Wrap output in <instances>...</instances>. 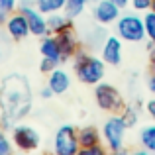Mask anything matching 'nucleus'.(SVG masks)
Returning a JSON list of instances; mask_svg holds the SVG:
<instances>
[{"label": "nucleus", "instance_id": "obj_21", "mask_svg": "<svg viewBox=\"0 0 155 155\" xmlns=\"http://www.w3.org/2000/svg\"><path fill=\"white\" fill-rule=\"evenodd\" d=\"M143 22H145V31H147V39L155 41V10H147L143 14Z\"/></svg>", "mask_w": 155, "mask_h": 155}, {"label": "nucleus", "instance_id": "obj_34", "mask_svg": "<svg viewBox=\"0 0 155 155\" xmlns=\"http://www.w3.org/2000/svg\"><path fill=\"white\" fill-rule=\"evenodd\" d=\"M0 96H2V83H0Z\"/></svg>", "mask_w": 155, "mask_h": 155}, {"label": "nucleus", "instance_id": "obj_24", "mask_svg": "<svg viewBox=\"0 0 155 155\" xmlns=\"http://www.w3.org/2000/svg\"><path fill=\"white\" fill-rule=\"evenodd\" d=\"M106 153V145L104 143H96L92 147H87V149H81L79 155H104Z\"/></svg>", "mask_w": 155, "mask_h": 155}, {"label": "nucleus", "instance_id": "obj_30", "mask_svg": "<svg viewBox=\"0 0 155 155\" xmlns=\"http://www.w3.org/2000/svg\"><path fill=\"white\" fill-rule=\"evenodd\" d=\"M39 96H41V98H51V96H55V92H53L49 87H43L41 91H39Z\"/></svg>", "mask_w": 155, "mask_h": 155}, {"label": "nucleus", "instance_id": "obj_19", "mask_svg": "<svg viewBox=\"0 0 155 155\" xmlns=\"http://www.w3.org/2000/svg\"><path fill=\"white\" fill-rule=\"evenodd\" d=\"M67 0H35V6L43 14H53V12H63Z\"/></svg>", "mask_w": 155, "mask_h": 155}, {"label": "nucleus", "instance_id": "obj_9", "mask_svg": "<svg viewBox=\"0 0 155 155\" xmlns=\"http://www.w3.org/2000/svg\"><path fill=\"white\" fill-rule=\"evenodd\" d=\"M92 16L100 26H110L116 24V20L122 16V8L114 0H98L96 4H92Z\"/></svg>", "mask_w": 155, "mask_h": 155}, {"label": "nucleus", "instance_id": "obj_37", "mask_svg": "<svg viewBox=\"0 0 155 155\" xmlns=\"http://www.w3.org/2000/svg\"><path fill=\"white\" fill-rule=\"evenodd\" d=\"M0 59H2V47H0Z\"/></svg>", "mask_w": 155, "mask_h": 155}, {"label": "nucleus", "instance_id": "obj_10", "mask_svg": "<svg viewBox=\"0 0 155 155\" xmlns=\"http://www.w3.org/2000/svg\"><path fill=\"white\" fill-rule=\"evenodd\" d=\"M18 10H22L24 14H26L28 24H30V30H31V35H35V38H43V35L49 34L45 14H43L35 4H30V6H20Z\"/></svg>", "mask_w": 155, "mask_h": 155}, {"label": "nucleus", "instance_id": "obj_13", "mask_svg": "<svg viewBox=\"0 0 155 155\" xmlns=\"http://www.w3.org/2000/svg\"><path fill=\"white\" fill-rule=\"evenodd\" d=\"M57 39H59V47H61V59L65 61H71L73 57H75V53L79 51V39H77L75 31L69 30V31H63V34L57 35Z\"/></svg>", "mask_w": 155, "mask_h": 155}, {"label": "nucleus", "instance_id": "obj_31", "mask_svg": "<svg viewBox=\"0 0 155 155\" xmlns=\"http://www.w3.org/2000/svg\"><path fill=\"white\" fill-rule=\"evenodd\" d=\"M114 2H116V4H118L120 8H126V6H128L130 2H132V0H114Z\"/></svg>", "mask_w": 155, "mask_h": 155}, {"label": "nucleus", "instance_id": "obj_4", "mask_svg": "<svg viewBox=\"0 0 155 155\" xmlns=\"http://www.w3.org/2000/svg\"><path fill=\"white\" fill-rule=\"evenodd\" d=\"M116 35H120L122 41L128 43H140L147 38V31H145V22L143 16L137 14H122L116 20Z\"/></svg>", "mask_w": 155, "mask_h": 155}, {"label": "nucleus", "instance_id": "obj_7", "mask_svg": "<svg viewBox=\"0 0 155 155\" xmlns=\"http://www.w3.org/2000/svg\"><path fill=\"white\" fill-rule=\"evenodd\" d=\"M12 141H14V147L20 149V151H38L39 145H41V136L38 134V130L31 128L28 124H18L12 128L10 132Z\"/></svg>", "mask_w": 155, "mask_h": 155}, {"label": "nucleus", "instance_id": "obj_27", "mask_svg": "<svg viewBox=\"0 0 155 155\" xmlns=\"http://www.w3.org/2000/svg\"><path fill=\"white\" fill-rule=\"evenodd\" d=\"M147 59H149L151 69H155V41H149V45H147Z\"/></svg>", "mask_w": 155, "mask_h": 155}, {"label": "nucleus", "instance_id": "obj_15", "mask_svg": "<svg viewBox=\"0 0 155 155\" xmlns=\"http://www.w3.org/2000/svg\"><path fill=\"white\" fill-rule=\"evenodd\" d=\"M39 53H41V57H49V59H55L57 63H63V59H61L59 39H57L55 34H47V35H43V38H41Z\"/></svg>", "mask_w": 155, "mask_h": 155}, {"label": "nucleus", "instance_id": "obj_1", "mask_svg": "<svg viewBox=\"0 0 155 155\" xmlns=\"http://www.w3.org/2000/svg\"><path fill=\"white\" fill-rule=\"evenodd\" d=\"M0 108L4 116L10 120L20 122L30 114L31 108V91L30 83L22 75H10L2 83V96H0Z\"/></svg>", "mask_w": 155, "mask_h": 155}, {"label": "nucleus", "instance_id": "obj_3", "mask_svg": "<svg viewBox=\"0 0 155 155\" xmlns=\"http://www.w3.org/2000/svg\"><path fill=\"white\" fill-rule=\"evenodd\" d=\"M126 132H128V124H126L122 114H110V118L102 124L100 134H102V143L106 149L112 153H122L126 145Z\"/></svg>", "mask_w": 155, "mask_h": 155}, {"label": "nucleus", "instance_id": "obj_14", "mask_svg": "<svg viewBox=\"0 0 155 155\" xmlns=\"http://www.w3.org/2000/svg\"><path fill=\"white\" fill-rule=\"evenodd\" d=\"M47 28H49V34H63V31H69V30H75L73 26V18H69L67 14H61V12H53V14L47 16Z\"/></svg>", "mask_w": 155, "mask_h": 155}, {"label": "nucleus", "instance_id": "obj_8", "mask_svg": "<svg viewBox=\"0 0 155 155\" xmlns=\"http://www.w3.org/2000/svg\"><path fill=\"white\" fill-rule=\"evenodd\" d=\"M4 28H6L8 38L14 39V41H22V39L28 38V35H31V30H30V24H28V18H26V14H24L22 10L12 12V14L8 16Z\"/></svg>", "mask_w": 155, "mask_h": 155}, {"label": "nucleus", "instance_id": "obj_11", "mask_svg": "<svg viewBox=\"0 0 155 155\" xmlns=\"http://www.w3.org/2000/svg\"><path fill=\"white\" fill-rule=\"evenodd\" d=\"M122 51H124V45H122V38L120 35H106L102 47H100V57L106 61V65H116L122 63Z\"/></svg>", "mask_w": 155, "mask_h": 155}, {"label": "nucleus", "instance_id": "obj_36", "mask_svg": "<svg viewBox=\"0 0 155 155\" xmlns=\"http://www.w3.org/2000/svg\"><path fill=\"white\" fill-rule=\"evenodd\" d=\"M96 2H98V0H91V4H96Z\"/></svg>", "mask_w": 155, "mask_h": 155}, {"label": "nucleus", "instance_id": "obj_12", "mask_svg": "<svg viewBox=\"0 0 155 155\" xmlns=\"http://www.w3.org/2000/svg\"><path fill=\"white\" fill-rule=\"evenodd\" d=\"M47 87H49L55 94H65V92L71 88V75H69L63 67H55L49 75H47Z\"/></svg>", "mask_w": 155, "mask_h": 155}, {"label": "nucleus", "instance_id": "obj_6", "mask_svg": "<svg viewBox=\"0 0 155 155\" xmlns=\"http://www.w3.org/2000/svg\"><path fill=\"white\" fill-rule=\"evenodd\" d=\"M53 151L57 155H79V130L71 124H63L53 137Z\"/></svg>", "mask_w": 155, "mask_h": 155}, {"label": "nucleus", "instance_id": "obj_17", "mask_svg": "<svg viewBox=\"0 0 155 155\" xmlns=\"http://www.w3.org/2000/svg\"><path fill=\"white\" fill-rule=\"evenodd\" d=\"M140 145L143 147V151H149V153H155V122L153 124H147L140 130Z\"/></svg>", "mask_w": 155, "mask_h": 155}, {"label": "nucleus", "instance_id": "obj_18", "mask_svg": "<svg viewBox=\"0 0 155 155\" xmlns=\"http://www.w3.org/2000/svg\"><path fill=\"white\" fill-rule=\"evenodd\" d=\"M91 2V0H67L65 2V8H63V12L69 16V18H79L81 14L84 12V8H87V4Z\"/></svg>", "mask_w": 155, "mask_h": 155}, {"label": "nucleus", "instance_id": "obj_28", "mask_svg": "<svg viewBox=\"0 0 155 155\" xmlns=\"http://www.w3.org/2000/svg\"><path fill=\"white\" fill-rule=\"evenodd\" d=\"M145 110H147V114H149V118L155 122V98H151L147 104H145Z\"/></svg>", "mask_w": 155, "mask_h": 155}, {"label": "nucleus", "instance_id": "obj_33", "mask_svg": "<svg viewBox=\"0 0 155 155\" xmlns=\"http://www.w3.org/2000/svg\"><path fill=\"white\" fill-rule=\"evenodd\" d=\"M151 10H155V0H151Z\"/></svg>", "mask_w": 155, "mask_h": 155}, {"label": "nucleus", "instance_id": "obj_5", "mask_svg": "<svg viewBox=\"0 0 155 155\" xmlns=\"http://www.w3.org/2000/svg\"><path fill=\"white\" fill-rule=\"evenodd\" d=\"M94 102L100 110L108 114H120L126 108V102L122 98V92L118 91L114 84L110 83H102L94 84Z\"/></svg>", "mask_w": 155, "mask_h": 155}, {"label": "nucleus", "instance_id": "obj_25", "mask_svg": "<svg viewBox=\"0 0 155 155\" xmlns=\"http://www.w3.org/2000/svg\"><path fill=\"white\" fill-rule=\"evenodd\" d=\"M20 6V0H0V10L6 12V14H12L16 12V8Z\"/></svg>", "mask_w": 155, "mask_h": 155}, {"label": "nucleus", "instance_id": "obj_20", "mask_svg": "<svg viewBox=\"0 0 155 155\" xmlns=\"http://www.w3.org/2000/svg\"><path fill=\"white\" fill-rule=\"evenodd\" d=\"M14 151V141H12V136H8L6 130L0 128V155H10Z\"/></svg>", "mask_w": 155, "mask_h": 155}, {"label": "nucleus", "instance_id": "obj_2", "mask_svg": "<svg viewBox=\"0 0 155 155\" xmlns=\"http://www.w3.org/2000/svg\"><path fill=\"white\" fill-rule=\"evenodd\" d=\"M73 69H75L77 79L83 84H88V87H94L100 81L104 79L106 73V61L102 57H96L92 53H88L87 49L79 47V51L73 57Z\"/></svg>", "mask_w": 155, "mask_h": 155}, {"label": "nucleus", "instance_id": "obj_23", "mask_svg": "<svg viewBox=\"0 0 155 155\" xmlns=\"http://www.w3.org/2000/svg\"><path fill=\"white\" fill-rule=\"evenodd\" d=\"M61 63H57L55 59H49V57H41V61H39V71L43 73V75H49L55 67H59Z\"/></svg>", "mask_w": 155, "mask_h": 155}, {"label": "nucleus", "instance_id": "obj_16", "mask_svg": "<svg viewBox=\"0 0 155 155\" xmlns=\"http://www.w3.org/2000/svg\"><path fill=\"white\" fill-rule=\"evenodd\" d=\"M79 143H81V149L102 143V134H100V130L96 126H83L79 130Z\"/></svg>", "mask_w": 155, "mask_h": 155}, {"label": "nucleus", "instance_id": "obj_22", "mask_svg": "<svg viewBox=\"0 0 155 155\" xmlns=\"http://www.w3.org/2000/svg\"><path fill=\"white\" fill-rule=\"evenodd\" d=\"M122 116H124L126 124H128V128H132V126L137 124V118H140V112H137V108H134V106H126L124 110H122Z\"/></svg>", "mask_w": 155, "mask_h": 155}, {"label": "nucleus", "instance_id": "obj_32", "mask_svg": "<svg viewBox=\"0 0 155 155\" xmlns=\"http://www.w3.org/2000/svg\"><path fill=\"white\" fill-rule=\"evenodd\" d=\"M8 16H10V14H6V12H2V10H0V26H2V24H6Z\"/></svg>", "mask_w": 155, "mask_h": 155}, {"label": "nucleus", "instance_id": "obj_29", "mask_svg": "<svg viewBox=\"0 0 155 155\" xmlns=\"http://www.w3.org/2000/svg\"><path fill=\"white\" fill-rule=\"evenodd\" d=\"M147 88H149V92L155 96V69L151 71V75L147 77Z\"/></svg>", "mask_w": 155, "mask_h": 155}, {"label": "nucleus", "instance_id": "obj_35", "mask_svg": "<svg viewBox=\"0 0 155 155\" xmlns=\"http://www.w3.org/2000/svg\"><path fill=\"white\" fill-rule=\"evenodd\" d=\"M2 114H4V112H2V108H0V120H2Z\"/></svg>", "mask_w": 155, "mask_h": 155}, {"label": "nucleus", "instance_id": "obj_26", "mask_svg": "<svg viewBox=\"0 0 155 155\" xmlns=\"http://www.w3.org/2000/svg\"><path fill=\"white\" fill-rule=\"evenodd\" d=\"M132 8L134 10H137V12H147V10H151V0H132Z\"/></svg>", "mask_w": 155, "mask_h": 155}]
</instances>
